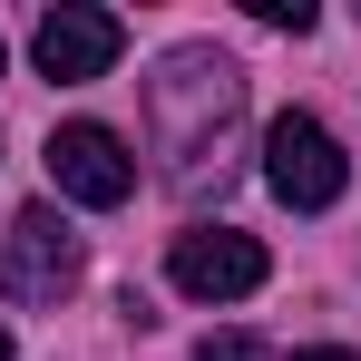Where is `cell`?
Instances as JSON below:
<instances>
[{
	"instance_id": "obj_2",
	"label": "cell",
	"mask_w": 361,
	"mask_h": 361,
	"mask_svg": "<svg viewBox=\"0 0 361 361\" xmlns=\"http://www.w3.org/2000/svg\"><path fill=\"white\" fill-rule=\"evenodd\" d=\"M264 185H274L293 215H322V205L352 185V157L332 147V127L312 118V108H283V118L264 127Z\"/></svg>"
},
{
	"instance_id": "obj_11",
	"label": "cell",
	"mask_w": 361,
	"mask_h": 361,
	"mask_svg": "<svg viewBox=\"0 0 361 361\" xmlns=\"http://www.w3.org/2000/svg\"><path fill=\"white\" fill-rule=\"evenodd\" d=\"M0 68H10V49H0Z\"/></svg>"
},
{
	"instance_id": "obj_5",
	"label": "cell",
	"mask_w": 361,
	"mask_h": 361,
	"mask_svg": "<svg viewBox=\"0 0 361 361\" xmlns=\"http://www.w3.org/2000/svg\"><path fill=\"white\" fill-rule=\"evenodd\" d=\"M78 283V235L59 225V205H20L10 244H0V293L10 302H59Z\"/></svg>"
},
{
	"instance_id": "obj_6",
	"label": "cell",
	"mask_w": 361,
	"mask_h": 361,
	"mask_svg": "<svg viewBox=\"0 0 361 361\" xmlns=\"http://www.w3.org/2000/svg\"><path fill=\"white\" fill-rule=\"evenodd\" d=\"M166 274H176V293H195V302H244L264 283V244L235 235V225H195V235H176Z\"/></svg>"
},
{
	"instance_id": "obj_8",
	"label": "cell",
	"mask_w": 361,
	"mask_h": 361,
	"mask_svg": "<svg viewBox=\"0 0 361 361\" xmlns=\"http://www.w3.org/2000/svg\"><path fill=\"white\" fill-rule=\"evenodd\" d=\"M264 30H312V0H244Z\"/></svg>"
},
{
	"instance_id": "obj_10",
	"label": "cell",
	"mask_w": 361,
	"mask_h": 361,
	"mask_svg": "<svg viewBox=\"0 0 361 361\" xmlns=\"http://www.w3.org/2000/svg\"><path fill=\"white\" fill-rule=\"evenodd\" d=\"M0 361H10V332H0Z\"/></svg>"
},
{
	"instance_id": "obj_7",
	"label": "cell",
	"mask_w": 361,
	"mask_h": 361,
	"mask_svg": "<svg viewBox=\"0 0 361 361\" xmlns=\"http://www.w3.org/2000/svg\"><path fill=\"white\" fill-rule=\"evenodd\" d=\"M195 361H264V342H254V332H205Z\"/></svg>"
},
{
	"instance_id": "obj_3",
	"label": "cell",
	"mask_w": 361,
	"mask_h": 361,
	"mask_svg": "<svg viewBox=\"0 0 361 361\" xmlns=\"http://www.w3.org/2000/svg\"><path fill=\"white\" fill-rule=\"evenodd\" d=\"M49 185H59L68 205H127L137 195V157H127V137L118 127H98V118H68L49 127Z\"/></svg>"
},
{
	"instance_id": "obj_9",
	"label": "cell",
	"mask_w": 361,
	"mask_h": 361,
	"mask_svg": "<svg viewBox=\"0 0 361 361\" xmlns=\"http://www.w3.org/2000/svg\"><path fill=\"white\" fill-rule=\"evenodd\" d=\"M293 361H361V352H342V342H322V352H293Z\"/></svg>"
},
{
	"instance_id": "obj_4",
	"label": "cell",
	"mask_w": 361,
	"mask_h": 361,
	"mask_svg": "<svg viewBox=\"0 0 361 361\" xmlns=\"http://www.w3.org/2000/svg\"><path fill=\"white\" fill-rule=\"evenodd\" d=\"M118 49H127V20H118V10H98V0H59V10L30 30V59H39V78H59V88L108 78Z\"/></svg>"
},
{
	"instance_id": "obj_1",
	"label": "cell",
	"mask_w": 361,
	"mask_h": 361,
	"mask_svg": "<svg viewBox=\"0 0 361 361\" xmlns=\"http://www.w3.org/2000/svg\"><path fill=\"white\" fill-rule=\"evenodd\" d=\"M235 127H244V78L235 59H215V49H166L157 78H147V137H157V157H166V176L185 195H225L235 176Z\"/></svg>"
}]
</instances>
